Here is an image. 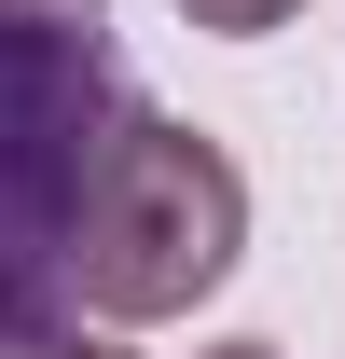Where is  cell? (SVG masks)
<instances>
[{"label": "cell", "instance_id": "5b68a950", "mask_svg": "<svg viewBox=\"0 0 345 359\" xmlns=\"http://www.w3.org/2000/svg\"><path fill=\"white\" fill-rule=\"evenodd\" d=\"M208 359H276V346H262V332H221V346H208Z\"/></svg>", "mask_w": 345, "mask_h": 359}, {"label": "cell", "instance_id": "277c9868", "mask_svg": "<svg viewBox=\"0 0 345 359\" xmlns=\"http://www.w3.org/2000/svg\"><path fill=\"white\" fill-rule=\"evenodd\" d=\"M0 359H125V346H111V332H14Z\"/></svg>", "mask_w": 345, "mask_h": 359}, {"label": "cell", "instance_id": "6da1fadb", "mask_svg": "<svg viewBox=\"0 0 345 359\" xmlns=\"http://www.w3.org/2000/svg\"><path fill=\"white\" fill-rule=\"evenodd\" d=\"M125 111L138 97L111 55V0L0 14V346L69 318V222Z\"/></svg>", "mask_w": 345, "mask_h": 359}, {"label": "cell", "instance_id": "7a4b0ae2", "mask_svg": "<svg viewBox=\"0 0 345 359\" xmlns=\"http://www.w3.org/2000/svg\"><path fill=\"white\" fill-rule=\"evenodd\" d=\"M235 263H249V166L180 111H125L69 222V318L152 332V318H194Z\"/></svg>", "mask_w": 345, "mask_h": 359}, {"label": "cell", "instance_id": "3957f363", "mask_svg": "<svg viewBox=\"0 0 345 359\" xmlns=\"http://www.w3.org/2000/svg\"><path fill=\"white\" fill-rule=\"evenodd\" d=\"M180 14H194L208 42H262V28H290L304 0H180Z\"/></svg>", "mask_w": 345, "mask_h": 359}, {"label": "cell", "instance_id": "8992f818", "mask_svg": "<svg viewBox=\"0 0 345 359\" xmlns=\"http://www.w3.org/2000/svg\"><path fill=\"white\" fill-rule=\"evenodd\" d=\"M0 14H42V0H0Z\"/></svg>", "mask_w": 345, "mask_h": 359}]
</instances>
